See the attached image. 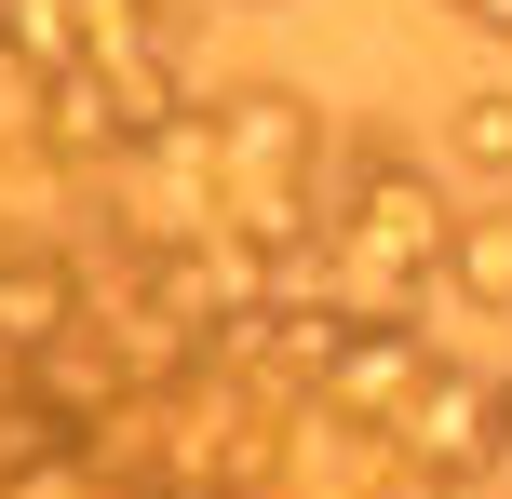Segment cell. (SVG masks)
Listing matches in <instances>:
<instances>
[{
    "label": "cell",
    "mask_w": 512,
    "mask_h": 499,
    "mask_svg": "<svg viewBox=\"0 0 512 499\" xmlns=\"http://www.w3.org/2000/svg\"><path fill=\"white\" fill-rule=\"evenodd\" d=\"M459 14H472V27H512V0H459Z\"/></svg>",
    "instance_id": "cell-5"
},
{
    "label": "cell",
    "mask_w": 512,
    "mask_h": 499,
    "mask_svg": "<svg viewBox=\"0 0 512 499\" xmlns=\"http://www.w3.org/2000/svg\"><path fill=\"white\" fill-rule=\"evenodd\" d=\"M499 419H512V405H499V378H486V365H445V351H432V378H418V405L391 419V446H405L418 473H445V486H486V473H499Z\"/></svg>",
    "instance_id": "cell-2"
},
{
    "label": "cell",
    "mask_w": 512,
    "mask_h": 499,
    "mask_svg": "<svg viewBox=\"0 0 512 499\" xmlns=\"http://www.w3.org/2000/svg\"><path fill=\"white\" fill-rule=\"evenodd\" d=\"M445 162H459L472 189H512V81H472V95L445 108Z\"/></svg>",
    "instance_id": "cell-4"
},
{
    "label": "cell",
    "mask_w": 512,
    "mask_h": 499,
    "mask_svg": "<svg viewBox=\"0 0 512 499\" xmlns=\"http://www.w3.org/2000/svg\"><path fill=\"white\" fill-rule=\"evenodd\" d=\"M445 297L486 311V324H512V203H472L459 230H445Z\"/></svg>",
    "instance_id": "cell-3"
},
{
    "label": "cell",
    "mask_w": 512,
    "mask_h": 499,
    "mask_svg": "<svg viewBox=\"0 0 512 499\" xmlns=\"http://www.w3.org/2000/svg\"><path fill=\"white\" fill-rule=\"evenodd\" d=\"M216 189H230V230H243V243H297V230H324V189H337L324 108L283 95V81L216 95Z\"/></svg>",
    "instance_id": "cell-1"
}]
</instances>
